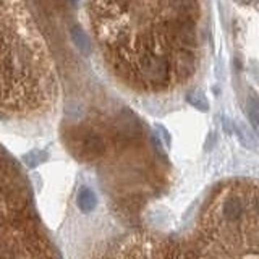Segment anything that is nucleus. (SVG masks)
<instances>
[{"label": "nucleus", "mask_w": 259, "mask_h": 259, "mask_svg": "<svg viewBox=\"0 0 259 259\" xmlns=\"http://www.w3.org/2000/svg\"><path fill=\"white\" fill-rule=\"evenodd\" d=\"M138 70L146 81L151 83L156 88H162L169 83L172 66L170 60L164 54H159L156 50L144 49L138 57Z\"/></svg>", "instance_id": "obj_1"}, {"label": "nucleus", "mask_w": 259, "mask_h": 259, "mask_svg": "<svg viewBox=\"0 0 259 259\" xmlns=\"http://www.w3.org/2000/svg\"><path fill=\"white\" fill-rule=\"evenodd\" d=\"M167 37L177 42L182 49H195L198 45V36L195 29V19L188 16H178L165 23Z\"/></svg>", "instance_id": "obj_2"}, {"label": "nucleus", "mask_w": 259, "mask_h": 259, "mask_svg": "<svg viewBox=\"0 0 259 259\" xmlns=\"http://www.w3.org/2000/svg\"><path fill=\"white\" fill-rule=\"evenodd\" d=\"M170 66L178 79H187L195 73L196 57L193 52H190V49H180L172 57Z\"/></svg>", "instance_id": "obj_3"}, {"label": "nucleus", "mask_w": 259, "mask_h": 259, "mask_svg": "<svg viewBox=\"0 0 259 259\" xmlns=\"http://www.w3.org/2000/svg\"><path fill=\"white\" fill-rule=\"evenodd\" d=\"M79 143V154L88 159H94L102 156L105 152V143L97 133L88 131L78 139Z\"/></svg>", "instance_id": "obj_4"}, {"label": "nucleus", "mask_w": 259, "mask_h": 259, "mask_svg": "<svg viewBox=\"0 0 259 259\" xmlns=\"http://www.w3.org/2000/svg\"><path fill=\"white\" fill-rule=\"evenodd\" d=\"M243 214V199L238 195H229L222 203V216L227 222L240 221Z\"/></svg>", "instance_id": "obj_5"}, {"label": "nucleus", "mask_w": 259, "mask_h": 259, "mask_svg": "<svg viewBox=\"0 0 259 259\" xmlns=\"http://www.w3.org/2000/svg\"><path fill=\"white\" fill-rule=\"evenodd\" d=\"M118 133H120V136L127 139L136 138L139 135V123L131 112L125 110L123 115H120V118H118Z\"/></svg>", "instance_id": "obj_6"}, {"label": "nucleus", "mask_w": 259, "mask_h": 259, "mask_svg": "<svg viewBox=\"0 0 259 259\" xmlns=\"http://www.w3.org/2000/svg\"><path fill=\"white\" fill-rule=\"evenodd\" d=\"M70 36H71L73 44L76 45V49H78L79 52H83L84 55H88L89 52H91V41H89L88 34H86L84 29L81 28V26H76V24L71 26Z\"/></svg>", "instance_id": "obj_7"}, {"label": "nucleus", "mask_w": 259, "mask_h": 259, "mask_svg": "<svg viewBox=\"0 0 259 259\" xmlns=\"http://www.w3.org/2000/svg\"><path fill=\"white\" fill-rule=\"evenodd\" d=\"M172 8L180 11V16L195 19L198 16V0H170Z\"/></svg>", "instance_id": "obj_8"}, {"label": "nucleus", "mask_w": 259, "mask_h": 259, "mask_svg": "<svg viewBox=\"0 0 259 259\" xmlns=\"http://www.w3.org/2000/svg\"><path fill=\"white\" fill-rule=\"evenodd\" d=\"M76 204H78V208L81 209V212H91V211H94L96 204H97V198L94 195V191H91L89 188H81V190L78 191Z\"/></svg>", "instance_id": "obj_9"}, {"label": "nucleus", "mask_w": 259, "mask_h": 259, "mask_svg": "<svg viewBox=\"0 0 259 259\" xmlns=\"http://www.w3.org/2000/svg\"><path fill=\"white\" fill-rule=\"evenodd\" d=\"M247 112L253 125H259V97L251 94L247 101Z\"/></svg>", "instance_id": "obj_10"}, {"label": "nucleus", "mask_w": 259, "mask_h": 259, "mask_svg": "<svg viewBox=\"0 0 259 259\" xmlns=\"http://www.w3.org/2000/svg\"><path fill=\"white\" fill-rule=\"evenodd\" d=\"M188 102L190 104H193L196 109H199V110H208L209 109V105H208V99L204 97V94L201 91H198V89H195V91H191L190 94H188Z\"/></svg>", "instance_id": "obj_11"}, {"label": "nucleus", "mask_w": 259, "mask_h": 259, "mask_svg": "<svg viewBox=\"0 0 259 259\" xmlns=\"http://www.w3.org/2000/svg\"><path fill=\"white\" fill-rule=\"evenodd\" d=\"M253 209L256 211V214L259 216V195H253Z\"/></svg>", "instance_id": "obj_12"}, {"label": "nucleus", "mask_w": 259, "mask_h": 259, "mask_svg": "<svg viewBox=\"0 0 259 259\" xmlns=\"http://www.w3.org/2000/svg\"><path fill=\"white\" fill-rule=\"evenodd\" d=\"M256 8L259 10V2H256Z\"/></svg>", "instance_id": "obj_13"}, {"label": "nucleus", "mask_w": 259, "mask_h": 259, "mask_svg": "<svg viewBox=\"0 0 259 259\" xmlns=\"http://www.w3.org/2000/svg\"><path fill=\"white\" fill-rule=\"evenodd\" d=\"M70 2H71V3H76V0H70Z\"/></svg>", "instance_id": "obj_14"}]
</instances>
